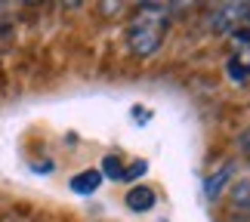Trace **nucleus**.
<instances>
[{
    "label": "nucleus",
    "mask_w": 250,
    "mask_h": 222,
    "mask_svg": "<svg viewBox=\"0 0 250 222\" xmlns=\"http://www.w3.org/2000/svg\"><path fill=\"white\" fill-rule=\"evenodd\" d=\"M146 173H148V163H146V161H133L130 167H124V179H127V182H133V179L146 176Z\"/></svg>",
    "instance_id": "8"
},
{
    "label": "nucleus",
    "mask_w": 250,
    "mask_h": 222,
    "mask_svg": "<svg viewBox=\"0 0 250 222\" xmlns=\"http://www.w3.org/2000/svg\"><path fill=\"white\" fill-rule=\"evenodd\" d=\"M124 204H127L133 213H146V210L155 207V191H151L148 185H136V188H130V191H127Z\"/></svg>",
    "instance_id": "4"
},
{
    "label": "nucleus",
    "mask_w": 250,
    "mask_h": 222,
    "mask_svg": "<svg viewBox=\"0 0 250 222\" xmlns=\"http://www.w3.org/2000/svg\"><path fill=\"white\" fill-rule=\"evenodd\" d=\"M241 151L247 154V158H250V130L244 133V136H241Z\"/></svg>",
    "instance_id": "9"
},
{
    "label": "nucleus",
    "mask_w": 250,
    "mask_h": 222,
    "mask_svg": "<svg viewBox=\"0 0 250 222\" xmlns=\"http://www.w3.org/2000/svg\"><path fill=\"white\" fill-rule=\"evenodd\" d=\"M102 176H108V179H124V161L118 158V154H108V158L102 161Z\"/></svg>",
    "instance_id": "7"
},
{
    "label": "nucleus",
    "mask_w": 250,
    "mask_h": 222,
    "mask_svg": "<svg viewBox=\"0 0 250 222\" xmlns=\"http://www.w3.org/2000/svg\"><path fill=\"white\" fill-rule=\"evenodd\" d=\"M229 77L238 81V83H244L247 77H250V43L238 46V56L229 59Z\"/></svg>",
    "instance_id": "5"
},
{
    "label": "nucleus",
    "mask_w": 250,
    "mask_h": 222,
    "mask_svg": "<svg viewBox=\"0 0 250 222\" xmlns=\"http://www.w3.org/2000/svg\"><path fill=\"white\" fill-rule=\"evenodd\" d=\"M244 6L247 3H223L207 19V28L216 34H235L238 25H244Z\"/></svg>",
    "instance_id": "2"
},
{
    "label": "nucleus",
    "mask_w": 250,
    "mask_h": 222,
    "mask_svg": "<svg viewBox=\"0 0 250 222\" xmlns=\"http://www.w3.org/2000/svg\"><path fill=\"white\" fill-rule=\"evenodd\" d=\"M99 185H102V173L99 170H83V173H78V176L71 179V188L78 191V195H93Z\"/></svg>",
    "instance_id": "6"
},
{
    "label": "nucleus",
    "mask_w": 250,
    "mask_h": 222,
    "mask_svg": "<svg viewBox=\"0 0 250 222\" xmlns=\"http://www.w3.org/2000/svg\"><path fill=\"white\" fill-rule=\"evenodd\" d=\"M164 37H167V6H158V3L139 6L136 19L127 28V46L136 56H151L161 50Z\"/></svg>",
    "instance_id": "1"
},
{
    "label": "nucleus",
    "mask_w": 250,
    "mask_h": 222,
    "mask_svg": "<svg viewBox=\"0 0 250 222\" xmlns=\"http://www.w3.org/2000/svg\"><path fill=\"white\" fill-rule=\"evenodd\" d=\"M244 25H247V28H250V3H247V6H244Z\"/></svg>",
    "instance_id": "10"
},
{
    "label": "nucleus",
    "mask_w": 250,
    "mask_h": 222,
    "mask_svg": "<svg viewBox=\"0 0 250 222\" xmlns=\"http://www.w3.org/2000/svg\"><path fill=\"white\" fill-rule=\"evenodd\" d=\"M232 179H235V163L226 161L223 167L213 173V176H207V182H204V198H207V201L223 198V191L229 188V182H232Z\"/></svg>",
    "instance_id": "3"
}]
</instances>
